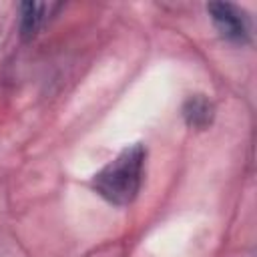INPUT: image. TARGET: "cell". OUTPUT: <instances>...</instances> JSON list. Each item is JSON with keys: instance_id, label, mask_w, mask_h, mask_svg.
I'll list each match as a JSON object with an SVG mask.
<instances>
[{"instance_id": "cell-4", "label": "cell", "mask_w": 257, "mask_h": 257, "mask_svg": "<svg viewBox=\"0 0 257 257\" xmlns=\"http://www.w3.org/2000/svg\"><path fill=\"white\" fill-rule=\"evenodd\" d=\"M183 116H185V122L189 126H193V128H207L213 122L215 106H213V102L207 96L195 94V96H189L185 100Z\"/></svg>"}, {"instance_id": "cell-3", "label": "cell", "mask_w": 257, "mask_h": 257, "mask_svg": "<svg viewBox=\"0 0 257 257\" xmlns=\"http://www.w3.org/2000/svg\"><path fill=\"white\" fill-rule=\"evenodd\" d=\"M52 8H58L56 4H44V2H22L20 4V36L22 40H32L42 24L46 22V14H50Z\"/></svg>"}, {"instance_id": "cell-2", "label": "cell", "mask_w": 257, "mask_h": 257, "mask_svg": "<svg viewBox=\"0 0 257 257\" xmlns=\"http://www.w3.org/2000/svg\"><path fill=\"white\" fill-rule=\"evenodd\" d=\"M207 12L219 30V34L235 44H247L251 40V20L245 10L231 2H211Z\"/></svg>"}, {"instance_id": "cell-1", "label": "cell", "mask_w": 257, "mask_h": 257, "mask_svg": "<svg viewBox=\"0 0 257 257\" xmlns=\"http://www.w3.org/2000/svg\"><path fill=\"white\" fill-rule=\"evenodd\" d=\"M147 149L143 143L124 147L108 165H104L92 177V189L116 207H124L135 201L145 173Z\"/></svg>"}]
</instances>
